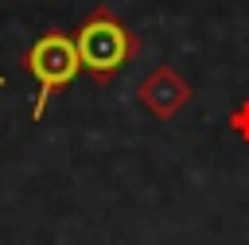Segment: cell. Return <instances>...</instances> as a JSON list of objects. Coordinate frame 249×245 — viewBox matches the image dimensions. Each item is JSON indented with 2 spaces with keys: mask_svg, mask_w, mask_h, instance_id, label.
<instances>
[{
  "mask_svg": "<svg viewBox=\"0 0 249 245\" xmlns=\"http://www.w3.org/2000/svg\"><path fill=\"white\" fill-rule=\"evenodd\" d=\"M226 124H230V132H233L237 140H245V144H249V97L233 105V113L226 117Z\"/></svg>",
  "mask_w": 249,
  "mask_h": 245,
  "instance_id": "obj_4",
  "label": "cell"
},
{
  "mask_svg": "<svg viewBox=\"0 0 249 245\" xmlns=\"http://www.w3.org/2000/svg\"><path fill=\"white\" fill-rule=\"evenodd\" d=\"M0 89H4V74H0Z\"/></svg>",
  "mask_w": 249,
  "mask_h": 245,
  "instance_id": "obj_5",
  "label": "cell"
},
{
  "mask_svg": "<svg viewBox=\"0 0 249 245\" xmlns=\"http://www.w3.org/2000/svg\"><path fill=\"white\" fill-rule=\"evenodd\" d=\"M19 66H23V70L35 78V86H39V89H35V105H31V121H39V117L47 113V101L82 74L74 35H70V31H58V27L43 31V35L23 51Z\"/></svg>",
  "mask_w": 249,
  "mask_h": 245,
  "instance_id": "obj_2",
  "label": "cell"
},
{
  "mask_svg": "<svg viewBox=\"0 0 249 245\" xmlns=\"http://www.w3.org/2000/svg\"><path fill=\"white\" fill-rule=\"evenodd\" d=\"M136 101H140L156 121H175V117L191 105V82H187L171 62H160V66H152V70L136 82Z\"/></svg>",
  "mask_w": 249,
  "mask_h": 245,
  "instance_id": "obj_3",
  "label": "cell"
},
{
  "mask_svg": "<svg viewBox=\"0 0 249 245\" xmlns=\"http://www.w3.org/2000/svg\"><path fill=\"white\" fill-rule=\"evenodd\" d=\"M70 35H74V47H78V62L93 78V86H113V78L140 54L136 31L109 4H97Z\"/></svg>",
  "mask_w": 249,
  "mask_h": 245,
  "instance_id": "obj_1",
  "label": "cell"
}]
</instances>
